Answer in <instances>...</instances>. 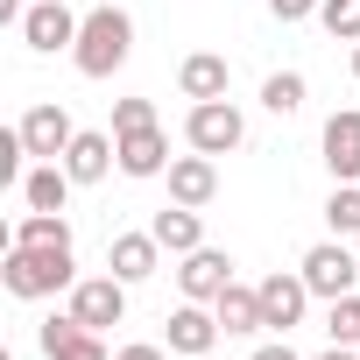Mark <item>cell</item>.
<instances>
[{
  "instance_id": "27",
  "label": "cell",
  "mask_w": 360,
  "mask_h": 360,
  "mask_svg": "<svg viewBox=\"0 0 360 360\" xmlns=\"http://www.w3.org/2000/svg\"><path fill=\"white\" fill-rule=\"evenodd\" d=\"M318 8H325V0H269L276 22H304V15H318Z\"/></svg>"
},
{
  "instance_id": "1",
  "label": "cell",
  "mask_w": 360,
  "mask_h": 360,
  "mask_svg": "<svg viewBox=\"0 0 360 360\" xmlns=\"http://www.w3.org/2000/svg\"><path fill=\"white\" fill-rule=\"evenodd\" d=\"M127 57H134V22H127V8H92V15L78 22L71 64H78L85 78H113Z\"/></svg>"
},
{
  "instance_id": "13",
  "label": "cell",
  "mask_w": 360,
  "mask_h": 360,
  "mask_svg": "<svg viewBox=\"0 0 360 360\" xmlns=\"http://www.w3.org/2000/svg\"><path fill=\"white\" fill-rule=\"evenodd\" d=\"M120 141V176H169V134L162 127H134V134H113Z\"/></svg>"
},
{
  "instance_id": "19",
  "label": "cell",
  "mask_w": 360,
  "mask_h": 360,
  "mask_svg": "<svg viewBox=\"0 0 360 360\" xmlns=\"http://www.w3.org/2000/svg\"><path fill=\"white\" fill-rule=\"evenodd\" d=\"M64 198H71V169L64 162H36L22 176V205L29 212H64Z\"/></svg>"
},
{
  "instance_id": "9",
  "label": "cell",
  "mask_w": 360,
  "mask_h": 360,
  "mask_svg": "<svg viewBox=\"0 0 360 360\" xmlns=\"http://www.w3.org/2000/svg\"><path fill=\"white\" fill-rule=\"evenodd\" d=\"M22 141H29L36 162H64V148L78 141V127H71L64 106H29V113H22Z\"/></svg>"
},
{
  "instance_id": "22",
  "label": "cell",
  "mask_w": 360,
  "mask_h": 360,
  "mask_svg": "<svg viewBox=\"0 0 360 360\" xmlns=\"http://www.w3.org/2000/svg\"><path fill=\"white\" fill-rule=\"evenodd\" d=\"M262 106H269L276 120L304 113V71H269V78H262Z\"/></svg>"
},
{
  "instance_id": "30",
  "label": "cell",
  "mask_w": 360,
  "mask_h": 360,
  "mask_svg": "<svg viewBox=\"0 0 360 360\" xmlns=\"http://www.w3.org/2000/svg\"><path fill=\"white\" fill-rule=\"evenodd\" d=\"M311 360H360V346H325V353H311Z\"/></svg>"
},
{
  "instance_id": "20",
  "label": "cell",
  "mask_w": 360,
  "mask_h": 360,
  "mask_svg": "<svg viewBox=\"0 0 360 360\" xmlns=\"http://www.w3.org/2000/svg\"><path fill=\"white\" fill-rule=\"evenodd\" d=\"M212 311H219V325H226V332H269V325H262V290L226 283V290L212 297Z\"/></svg>"
},
{
  "instance_id": "26",
  "label": "cell",
  "mask_w": 360,
  "mask_h": 360,
  "mask_svg": "<svg viewBox=\"0 0 360 360\" xmlns=\"http://www.w3.org/2000/svg\"><path fill=\"white\" fill-rule=\"evenodd\" d=\"M134 127H155V106L148 99H120L113 106V134H134Z\"/></svg>"
},
{
  "instance_id": "25",
  "label": "cell",
  "mask_w": 360,
  "mask_h": 360,
  "mask_svg": "<svg viewBox=\"0 0 360 360\" xmlns=\"http://www.w3.org/2000/svg\"><path fill=\"white\" fill-rule=\"evenodd\" d=\"M318 22H325L339 43H360V0H325V8H318Z\"/></svg>"
},
{
  "instance_id": "31",
  "label": "cell",
  "mask_w": 360,
  "mask_h": 360,
  "mask_svg": "<svg viewBox=\"0 0 360 360\" xmlns=\"http://www.w3.org/2000/svg\"><path fill=\"white\" fill-rule=\"evenodd\" d=\"M353 78H360V43H353Z\"/></svg>"
},
{
  "instance_id": "24",
  "label": "cell",
  "mask_w": 360,
  "mask_h": 360,
  "mask_svg": "<svg viewBox=\"0 0 360 360\" xmlns=\"http://www.w3.org/2000/svg\"><path fill=\"white\" fill-rule=\"evenodd\" d=\"M325 226H332V233H360V184H332V198H325Z\"/></svg>"
},
{
  "instance_id": "18",
  "label": "cell",
  "mask_w": 360,
  "mask_h": 360,
  "mask_svg": "<svg viewBox=\"0 0 360 360\" xmlns=\"http://www.w3.org/2000/svg\"><path fill=\"white\" fill-rule=\"evenodd\" d=\"M148 233L162 240V255H191V248H205V219H198V205H176V198L148 219Z\"/></svg>"
},
{
  "instance_id": "15",
  "label": "cell",
  "mask_w": 360,
  "mask_h": 360,
  "mask_svg": "<svg viewBox=\"0 0 360 360\" xmlns=\"http://www.w3.org/2000/svg\"><path fill=\"white\" fill-rule=\"evenodd\" d=\"M226 85H233V71H226L219 50H191L184 64H176V92H184L191 106L198 99H226Z\"/></svg>"
},
{
  "instance_id": "16",
  "label": "cell",
  "mask_w": 360,
  "mask_h": 360,
  "mask_svg": "<svg viewBox=\"0 0 360 360\" xmlns=\"http://www.w3.org/2000/svg\"><path fill=\"white\" fill-rule=\"evenodd\" d=\"M120 162V141L99 134V127H78V141L64 148V169H71V184H99V176Z\"/></svg>"
},
{
  "instance_id": "12",
  "label": "cell",
  "mask_w": 360,
  "mask_h": 360,
  "mask_svg": "<svg viewBox=\"0 0 360 360\" xmlns=\"http://www.w3.org/2000/svg\"><path fill=\"white\" fill-rule=\"evenodd\" d=\"M36 339H43V353H50V360H113V353L99 346V332H92V325H78L71 311L43 318V332H36Z\"/></svg>"
},
{
  "instance_id": "5",
  "label": "cell",
  "mask_w": 360,
  "mask_h": 360,
  "mask_svg": "<svg viewBox=\"0 0 360 360\" xmlns=\"http://www.w3.org/2000/svg\"><path fill=\"white\" fill-rule=\"evenodd\" d=\"M71 318L78 325H92V332H106V325H120L127 318V283L106 269V276H85L78 290H71Z\"/></svg>"
},
{
  "instance_id": "29",
  "label": "cell",
  "mask_w": 360,
  "mask_h": 360,
  "mask_svg": "<svg viewBox=\"0 0 360 360\" xmlns=\"http://www.w3.org/2000/svg\"><path fill=\"white\" fill-rule=\"evenodd\" d=\"M113 360H162V346H148V339H134V346H113Z\"/></svg>"
},
{
  "instance_id": "3",
  "label": "cell",
  "mask_w": 360,
  "mask_h": 360,
  "mask_svg": "<svg viewBox=\"0 0 360 360\" xmlns=\"http://www.w3.org/2000/svg\"><path fill=\"white\" fill-rule=\"evenodd\" d=\"M184 141H191L198 155H233V148L248 141V120H240L233 99H198L191 120H184Z\"/></svg>"
},
{
  "instance_id": "17",
  "label": "cell",
  "mask_w": 360,
  "mask_h": 360,
  "mask_svg": "<svg viewBox=\"0 0 360 360\" xmlns=\"http://www.w3.org/2000/svg\"><path fill=\"white\" fill-rule=\"evenodd\" d=\"M169 198H176V205H212V198H219V169H212V155H198V148L176 155V162H169Z\"/></svg>"
},
{
  "instance_id": "28",
  "label": "cell",
  "mask_w": 360,
  "mask_h": 360,
  "mask_svg": "<svg viewBox=\"0 0 360 360\" xmlns=\"http://www.w3.org/2000/svg\"><path fill=\"white\" fill-rule=\"evenodd\" d=\"M248 360H304V353H297V346H290V332H283V339H269V346H255Z\"/></svg>"
},
{
  "instance_id": "2",
  "label": "cell",
  "mask_w": 360,
  "mask_h": 360,
  "mask_svg": "<svg viewBox=\"0 0 360 360\" xmlns=\"http://www.w3.org/2000/svg\"><path fill=\"white\" fill-rule=\"evenodd\" d=\"M0 283H8V297H57V290H78V262L71 248H8Z\"/></svg>"
},
{
  "instance_id": "21",
  "label": "cell",
  "mask_w": 360,
  "mask_h": 360,
  "mask_svg": "<svg viewBox=\"0 0 360 360\" xmlns=\"http://www.w3.org/2000/svg\"><path fill=\"white\" fill-rule=\"evenodd\" d=\"M8 248H71V219L64 212H29V219H15Z\"/></svg>"
},
{
  "instance_id": "10",
  "label": "cell",
  "mask_w": 360,
  "mask_h": 360,
  "mask_svg": "<svg viewBox=\"0 0 360 360\" xmlns=\"http://www.w3.org/2000/svg\"><path fill=\"white\" fill-rule=\"evenodd\" d=\"M255 290H262V325H269V332L304 325V304H311V283H304V276H283V269H276V276H262Z\"/></svg>"
},
{
  "instance_id": "6",
  "label": "cell",
  "mask_w": 360,
  "mask_h": 360,
  "mask_svg": "<svg viewBox=\"0 0 360 360\" xmlns=\"http://www.w3.org/2000/svg\"><path fill=\"white\" fill-rule=\"evenodd\" d=\"M226 283H233V255H219V248H191V255H176V290H184L191 304H212Z\"/></svg>"
},
{
  "instance_id": "14",
  "label": "cell",
  "mask_w": 360,
  "mask_h": 360,
  "mask_svg": "<svg viewBox=\"0 0 360 360\" xmlns=\"http://www.w3.org/2000/svg\"><path fill=\"white\" fill-rule=\"evenodd\" d=\"M155 262H162V240H155V233H113V240H106V269H113L127 290H134V283H148V276H155Z\"/></svg>"
},
{
  "instance_id": "23",
  "label": "cell",
  "mask_w": 360,
  "mask_h": 360,
  "mask_svg": "<svg viewBox=\"0 0 360 360\" xmlns=\"http://www.w3.org/2000/svg\"><path fill=\"white\" fill-rule=\"evenodd\" d=\"M325 332H332V346H360V297H353V290H346V297H332Z\"/></svg>"
},
{
  "instance_id": "8",
  "label": "cell",
  "mask_w": 360,
  "mask_h": 360,
  "mask_svg": "<svg viewBox=\"0 0 360 360\" xmlns=\"http://www.w3.org/2000/svg\"><path fill=\"white\" fill-rule=\"evenodd\" d=\"M226 339V325H219V311H205V304H176L169 311V353H191V360H205L212 346Z\"/></svg>"
},
{
  "instance_id": "4",
  "label": "cell",
  "mask_w": 360,
  "mask_h": 360,
  "mask_svg": "<svg viewBox=\"0 0 360 360\" xmlns=\"http://www.w3.org/2000/svg\"><path fill=\"white\" fill-rule=\"evenodd\" d=\"M297 276L311 283V297H325V304H332V297H346V290L360 283V262L346 255V240H318V248L304 255V269H297Z\"/></svg>"
},
{
  "instance_id": "11",
  "label": "cell",
  "mask_w": 360,
  "mask_h": 360,
  "mask_svg": "<svg viewBox=\"0 0 360 360\" xmlns=\"http://www.w3.org/2000/svg\"><path fill=\"white\" fill-rule=\"evenodd\" d=\"M325 169H332V184H360V106L325 120Z\"/></svg>"
},
{
  "instance_id": "7",
  "label": "cell",
  "mask_w": 360,
  "mask_h": 360,
  "mask_svg": "<svg viewBox=\"0 0 360 360\" xmlns=\"http://www.w3.org/2000/svg\"><path fill=\"white\" fill-rule=\"evenodd\" d=\"M78 22H85V15H71L64 0H36V8L22 15V43H29V50H43V57H57V50H71V43H78Z\"/></svg>"
}]
</instances>
